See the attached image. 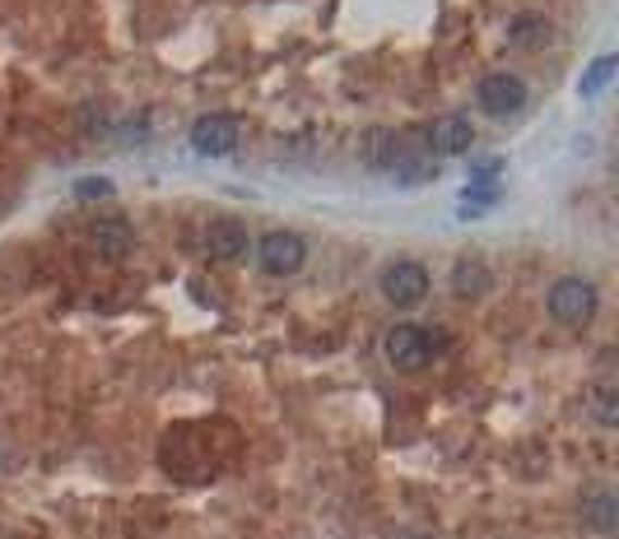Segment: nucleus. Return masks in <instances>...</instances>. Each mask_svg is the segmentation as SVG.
<instances>
[{"mask_svg":"<svg viewBox=\"0 0 619 539\" xmlns=\"http://www.w3.org/2000/svg\"><path fill=\"white\" fill-rule=\"evenodd\" d=\"M596 307H600L596 284H592V280H578V274L559 280L555 289H549V298H545L549 321L563 326V330H587V326L596 321Z\"/></svg>","mask_w":619,"mask_h":539,"instance_id":"obj_1","label":"nucleus"},{"mask_svg":"<svg viewBox=\"0 0 619 539\" xmlns=\"http://www.w3.org/2000/svg\"><path fill=\"white\" fill-rule=\"evenodd\" d=\"M434 335H428L424 326H410V321H401V326H391L387 335H383V354H387V363L397 372H424L428 363H434Z\"/></svg>","mask_w":619,"mask_h":539,"instance_id":"obj_2","label":"nucleus"},{"mask_svg":"<svg viewBox=\"0 0 619 539\" xmlns=\"http://www.w3.org/2000/svg\"><path fill=\"white\" fill-rule=\"evenodd\" d=\"M256 260H262V270L275 274V280H284V274H299L303 270V260H307V242L299 233H266L262 237V247H256Z\"/></svg>","mask_w":619,"mask_h":539,"instance_id":"obj_3","label":"nucleus"},{"mask_svg":"<svg viewBox=\"0 0 619 539\" xmlns=\"http://www.w3.org/2000/svg\"><path fill=\"white\" fill-rule=\"evenodd\" d=\"M424 293H428V270L420 260H391L383 270V298L391 307H415L424 303Z\"/></svg>","mask_w":619,"mask_h":539,"instance_id":"obj_4","label":"nucleus"},{"mask_svg":"<svg viewBox=\"0 0 619 539\" xmlns=\"http://www.w3.org/2000/svg\"><path fill=\"white\" fill-rule=\"evenodd\" d=\"M475 98H480V108H485L489 117H512V112L526 108V84L518 75H508V71H494V75L480 79Z\"/></svg>","mask_w":619,"mask_h":539,"instance_id":"obj_5","label":"nucleus"},{"mask_svg":"<svg viewBox=\"0 0 619 539\" xmlns=\"http://www.w3.org/2000/svg\"><path fill=\"white\" fill-rule=\"evenodd\" d=\"M192 149L196 154H210V159H219V154H233L238 149V121L233 117H201L192 126Z\"/></svg>","mask_w":619,"mask_h":539,"instance_id":"obj_6","label":"nucleus"},{"mask_svg":"<svg viewBox=\"0 0 619 539\" xmlns=\"http://www.w3.org/2000/svg\"><path fill=\"white\" fill-rule=\"evenodd\" d=\"M89 247L98 256H108V260H122L131 247H135V233H131V223L122 215H108V219H94L89 223Z\"/></svg>","mask_w":619,"mask_h":539,"instance_id":"obj_7","label":"nucleus"},{"mask_svg":"<svg viewBox=\"0 0 619 539\" xmlns=\"http://www.w3.org/2000/svg\"><path fill=\"white\" fill-rule=\"evenodd\" d=\"M247 229L238 219H215L210 229H205V256L210 260H243L247 256Z\"/></svg>","mask_w":619,"mask_h":539,"instance_id":"obj_8","label":"nucleus"},{"mask_svg":"<svg viewBox=\"0 0 619 539\" xmlns=\"http://www.w3.org/2000/svg\"><path fill=\"white\" fill-rule=\"evenodd\" d=\"M471 140H475V131L466 117H442L434 126V154H447V159H452V154H466Z\"/></svg>","mask_w":619,"mask_h":539,"instance_id":"obj_9","label":"nucleus"},{"mask_svg":"<svg viewBox=\"0 0 619 539\" xmlns=\"http://www.w3.org/2000/svg\"><path fill=\"white\" fill-rule=\"evenodd\" d=\"M582 520H587L592 530H600V535H615V526H619V502H615V493H610V489H596V493L582 498Z\"/></svg>","mask_w":619,"mask_h":539,"instance_id":"obj_10","label":"nucleus"},{"mask_svg":"<svg viewBox=\"0 0 619 539\" xmlns=\"http://www.w3.org/2000/svg\"><path fill=\"white\" fill-rule=\"evenodd\" d=\"M452 293H457L461 303H471V298H485V293H489V270L480 266V260L461 256V260H457V270H452Z\"/></svg>","mask_w":619,"mask_h":539,"instance_id":"obj_11","label":"nucleus"},{"mask_svg":"<svg viewBox=\"0 0 619 539\" xmlns=\"http://www.w3.org/2000/svg\"><path fill=\"white\" fill-rule=\"evenodd\" d=\"M549 38V24L541 20V14H518V20L508 24V42L512 47H541Z\"/></svg>","mask_w":619,"mask_h":539,"instance_id":"obj_12","label":"nucleus"},{"mask_svg":"<svg viewBox=\"0 0 619 539\" xmlns=\"http://www.w3.org/2000/svg\"><path fill=\"white\" fill-rule=\"evenodd\" d=\"M592 414H596L600 428H615L619 424V391H615V381L600 377L596 387H592Z\"/></svg>","mask_w":619,"mask_h":539,"instance_id":"obj_13","label":"nucleus"},{"mask_svg":"<svg viewBox=\"0 0 619 539\" xmlns=\"http://www.w3.org/2000/svg\"><path fill=\"white\" fill-rule=\"evenodd\" d=\"M615 57H600L596 65H592V71L587 75H582V94H600V89H606V79H610V71H615Z\"/></svg>","mask_w":619,"mask_h":539,"instance_id":"obj_14","label":"nucleus"},{"mask_svg":"<svg viewBox=\"0 0 619 539\" xmlns=\"http://www.w3.org/2000/svg\"><path fill=\"white\" fill-rule=\"evenodd\" d=\"M112 191H117V186H112L108 177H80V182H75V196L89 200V205H94V200H108Z\"/></svg>","mask_w":619,"mask_h":539,"instance_id":"obj_15","label":"nucleus"},{"mask_svg":"<svg viewBox=\"0 0 619 539\" xmlns=\"http://www.w3.org/2000/svg\"><path fill=\"white\" fill-rule=\"evenodd\" d=\"M503 172V159L498 154H485V159H475V168H471V177H480V182H489V177H498Z\"/></svg>","mask_w":619,"mask_h":539,"instance_id":"obj_16","label":"nucleus"},{"mask_svg":"<svg viewBox=\"0 0 619 539\" xmlns=\"http://www.w3.org/2000/svg\"><path fill=\"white\" fill-rule=\"evenodd\" d=\"M494 200H498L494 186H466V210L471 205H494Z\"/></svg>","mask_w":619,"mask_h":539,"instance_id":"obj_17","label":"nucleus"},{"mask_svg":"<svg viewBox=\"0 0 619 539\" xmlns=\"http://www.w3.org/2000/svg\"><path fill=\"white\" fill-rule=\"evenodd\" d=\"M420 539H434V535H420Z\"/></svg>","mask_w":619,"mask_h":539,"instance_id":"obj_18","label":"nucleus"}]
</instances>
